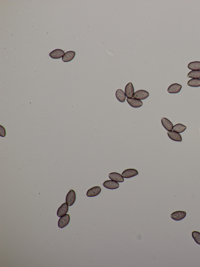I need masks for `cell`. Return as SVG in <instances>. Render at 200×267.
<instances>
[{"label": "cell", "mask_w": 200, "mask_h": 267, "mask_svg": "<svg viewBox=\"0 0 200 267\" xmlns=\"http://www.w3.org/2000/svg\"><path fill=\"white\" fill-rule=\"evenodd\" d=\"M149 95V94L147 91L144 90H140L134 92L133 98L140 100H144L147 98Z\"/></svg>", "instance_id": "6da1fadb"}, {"label": "cell", "mask_w": 200, "mask_h": 267, "mask_svg": "<svg viewBox=\"0 0 200 267\" xmlns=\"http://www.w3.org/2000/svg\"><path fill=\"white\" fill-rule=\"evenodd\" d=\"M186 213L185 211H178L174 212L171 214V217L176 221H179L185 218Z\"/></svg>", "instance_id": "277c9868"}, {"label": "cell", "mask_w": 200, "mask_h": 267, "mask_svg": "<svg viewBox=\"0 0 200 267\" xmlns=\"http://www.w3.org/2000/svg\"><path fill=\"white\" fill-rule=\"evenodd\" d=\"M187 76L190 78L200 79V70L192 71L189 72Z\"/></svg>", "instance_id": "44dd1931"}, {"label": "cell", "mask_w": 200, "mask_h": 267, "mask_svg": "<svg viewBox=\"0 0 200 267\" xmlns=\"http://www.w3.org/2000/svg\"><path fill=\"white\" fill-rule=\"evenodd\" d=\"M117 99L121 102H124L126 99V95L125 92L122 89L117 90L115 94Z\"/></svg>", "instance_id": "e0dca14e"}, {"label": "cell", "mask_w": 200, "mask_h": 267, "mask_svg": "<svg viewBox=\"0 0 200 267\" xmlns=\"http://www.w3.org/2000/svg\"><path fill=\"white\" fill-rule=\"evenodd\" d=\"M188 85L191 87L197 88L200 87V79H194L189 80L187 83Z\"/></svg>", "instance_id": "ffe728a7"}, {"label": "cell", "mask_w": 200, "mask_h": 267, "mask_svg": "<svg viewBox=\"0 0 200 267\" xmlns=\"http://www.w3.org/2000/svg\"><path fill=\"white\" fill-rule=\"evenodd\" d=\"M103 186L107 189L114 190L118 189L119 187V184L118 182L110 180L104 182L103 183Z\"/></svg>", "instance_id": "9c48e42d"}, {"label": "cell", "mask_w": 200, "mask_h": 267, "mask_svg": "<svg viewBox=\"0 0 200 267\" xmlns=\"http://www.w3.org/2000/svg\"><path fill=\"white\" fill-rule=\"evenodd\" d=\"M186 129V127L181 123H178L173 126V130L179 133H183Z\"/></svg>", "instance_id": "ac0fdd59"}, {"label": "cell", "mask_w": 200, "mask_h": 267, "mask_svg": "<svg viewBox=\"0 0 200 267\" xmlns=\"http://www.w3.org/2000/svg\"><path fill=\"white\" fill-rule=\"evenodd\" d=\"M192 234V237L195 242L200 245V233L197 231H193Z\"/></svg>", "instance_id": "7402d4cb"}, {"label": "cell", "mask_w": 200, "mask_h": 267, "mask_svg": "<svg viewBox=\"0 0 200 267\" xmlns=\"http://www.w3.org/2000/svg\"><path fill=\"white\" fill-rule=\"evenodd\" d=\"M76 55V52L73 51L67 52L65 54L62 58V61L64 62H69L73 59Z\"/></svg>", "instance_id": "2e32d148"}, {"label": "cell", "mask_w": 200, "mask_h": 267, "mask_svg": "<svg viewBox=\"0 0 200 267\" xmlns=\"http://www.w3.org/2000/svg\"><path fill=\"white\" fill-rule=\"evenodd\" d=\"M76 199L75 192L73 190H71L66 196V202L69 206H71L75 202Z\"/></svg>", "instance_id": "7a4b0ae2"}, {"label": "cell", "mask_w": 200, "mask_h": 267, "mask_svg": "<svg viewBox=\"0 0 200 267\" xmlns=\"http://www.w3.org/2000/svg\"><path fill=\"white\" fill-rule=\"evenodd\" d=\"M70 220V217L69 214H66L61 217L58 222V226L60 228H62L67 226Z\"/></svg>", "instance_id": "5b68a950"}, {"label": "cell", "mask_w": 200, "mask_h": 267, "mask_svg": "<svg viewBox=\"0 0 200 267\" xmlns=\"http://www.w3.org/2000/svg\"><path fill=\"white\" fill-rule=\"evenodd\" d=\"M138 174V171L134 168H129L125 170L122 173V175L124 178H130L136 176Z\"/></svg>", "instance_id": "3957f363"}, {"label": "cell", "mask_w": 200, "mask_h": 267, "mask_svg": "<svg viewBox=\"0 0 200 267\" xmlns=\"http://www.w3.org/2000/svg\"><path fill=\"white\" fill-rule=\"evenodd\" d=\"M127 102L133 108H139L143 105V102L141 100L139 99L131 98L127 99Z\"/></svg>", "instance_id": "8fae6325"}, {"label": "cell", "mask_w": 200, "mask_h": 267, "mask_svg": "<svg viewBox=\"0 0 200 267\" xmlns=\"http://www.w3.org/2000/svg\"><path fill=\"white\" fill-rule=\"evenodd\" d=\"M65 54L64 51L60 49H56L52 51L49 54V56L54 59H59L63 57Z\"/></svg>", "instance_id": "5bb4252c"}, {"label": "cell", "mask_w": 200, "mask_h": 267, "mask_svg": "<svg viewBox=\"0 0 200 267\" xmlns=\"http://www.w3.org/2000/svg\"><path fill=\"white\" fill-rule=\"evenodd\" d=\"M125 93L127 98L131 99L133 97L134 93V88L133 87L132 83H129L126 85L125 88Z\"/></svg>", "instance_id": "52a82bcc"}, {"label": "cell", "mask_w": 200, "mask_h": 267, "mask_svg": "<svg viewBox=\"0 0 200 267\" xmlns=\"http://www.w3.org/2000/svg\"><path fill=\"white\" fill-rule=\"evenodd\" d=\"M182 88V86L180 84L175 83L169 86L167 89V91L170 94H177L180 92Z\"/></svg>", "instance_id": "ba28073f"}, {"label": "cell", "mask_w": 200, "mask_h": 267, "mask_svg": "<svg viewBox=\"0 0 200 267\" xmlns=\"http://www.w3.org/2000/svg\"><path fill=\"white\" fill-rule=\"evenodd\" d=\"M101 191V188L99 186H94L88 190L86 196L88 197H93L98 195Z\"/></svg>", "instance_id": "8992f818"}, {"label": "cell", "mask_w": 200, "mask_h": 267, "mask_svg": "<svg viewBox=\"0 0 200 267\" xmlns=\"http://www.w3.org/2000/svg\"><path fill=\"white\" fill-rule=\"evenodd\" d=\"M162 125L165 128L166 130L169 131H172L173 128V125L172 122L166 118H163L161 120Z\"/></svg>", "instance_id": "9a60e30c"}, {"label": "cell", "mask_w": 200, "mask_h": 267, "mask_svg": "<svg viewBox=\"0 0 200 267\" xmlns=\"http://www.w3.org/2000/svg\"><path fill=\"white\" fill-rule=\"evenodd\" d=\"M109 177L111 180L116 182H124V179L122 175L117 172H111L109 174Z\"/></svg>", "instance_id": "7c38bea8"}, {"label": "cell", "mask_w": 200, "mask_h": 267, "mask_svg": "<svg viewBox=\"0 0 200 267\" xmlns=\"http://www.w3.org/2000/svg\"><path fill=\"white\" fill-rule=\"evenodd\" d=\"M167 134L168 137L171 140L173 141L181 142L182 141L181 136L179 133L174 131H169L167 132Z\"/></svg>", "instance_id": "30bf717a"}, {"label": "cell", "mask_w": 200, "mask_h": 267, "mask_svg": "<svg viewBox=\"0 0 200 267\" xmlns=\"http://www.w3.org/2000/svg\"><path fill=\"white\" fill-rule=\"evenodd\" d=\"M69 206L66 203L63 204L62 206L58 208L57 211V215L58 217H61L67 213L69 210Z\"/></svg>", "instance_id": "4fadbf2b"}, {"label": "cell", "mask_w": 200, "mask_h": 267, "mask_svg": "<svg viewBox=\"0 0 200 267\" xmlns=\"http://www.w3.org/2000/svg\"><path fill=\"white\" fill-rule=\"evenodd\" d=\"M188 68L192 71L200 70V62L195 61L190 62L188 65Z\"/></svg>", "instance_id": "d6986e66"}]
</instances>
